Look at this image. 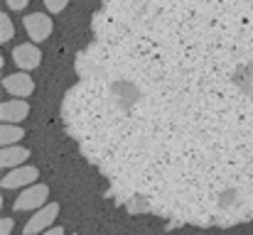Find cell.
<instances>
[{
    "mask_svg": "<svg viewBox=\"0 0 253 235\" xmlns=\"http://www.w3.org/2000/svg\"><path fill=\"white\" fill-rule=\"evenodd\" d=\"M62 123L135 216L253 221V0H103Z\"/></svg>",
    "mask_w": 253,
    "mask_h": 235,
    "instance_id": "cell-1",
    "label": "cell"
},
{
    "mask_svg": "<svg viewBox=\"0 0 253 235\" xmlns=\"http://www.w3.org/2000/svg\"><path fill=\"white\" fill-rule=\"evenodd\" d=\"M47 196H49V186H44V184H35V186L25 189V191L15 199L12 208H15V211H32V208H42V203L47 201Z\"/></svg>",
    "mask_w": 253,
    "mask_h": 235,
    "instance_id": "cell-2",
    "label": "cell"
},
{
    "mask_svg": "<svg viewBox=\"0 0 253 235\" xmlns=\"http://www.w3.org/2000/svg\"><path fill=\"white\" fill-rule=\"evenodd\" d=\"M25 30H27V34H30V39H32V42H44V39L52 34L54 22L49 20V15L32 12V15H27V17H25Z\"/></svg>",
    "mask_w": 253,
    "mask_h": 235,
    "instance_id": "cell-3",
    "label": "cell"
},
{
    "mask_svg": "<svg viewBox=\"0 0 253 235\" xmlns=\"http://www.w3.org/2000/svg\"><path fill=\"white\" fill-rule=\"evenodd\" d=\"M57 213H59V203H47L44 208H40L32 218H30V223L25 226V235H35V233H44L52 223H54V218H57Z\"/></svg>",
    "mask_w": 253,
    "mask_h": 235,
    "instance_id": "cell-4",
    "label": "cell"
},
{
    "mask_svg": "<svg viewBox=\"0 0 253 235\" xmlns=\"http://www.w3.org/2000/svg\"><path fill=\"white\" fill-rule=\"evenodd\" d=\"M12 62L22 69V71H30V69H37L40 62H42V54L35 44H20L12 49Z\"/></svg>",
    "mask_w": 253,
    "mask_h": 235,
    "instance_id": "cell-5",
    "label": "cell"
},
{
    "mask_svg": "<svg viewBox=\"0 0 253 235\" xmlns=\"http://www.w3.org/2000/svg\"><path fill=\"white\" fill-rule=\"evenodd\" d=\"M37 169L35 167H17L12 171H7L2 176V189H20V186H30L37 179Z\"/></svg>",
    "mask_w": 253,
    "mask_h": 235,
    "instance_id": "cell-6",
    "label": "cell"
},
{
    "mask_svg": "<svg viewBox=\"0 0 253 235\" xmlns=\"http://www.w3.org/2000/svg\"><path fill=\"white\" fill-rule=\"evenodd\" d=\"M2 88L10 93V96H17V98H25L35 91V81L27 76L25 71L22 74H10V76L2 78Z\"/></svg>",
    "mask_w": 253,
    "mask_h": 235,
    "instance_id": "cell-7",
    "label": "cell"
},
{
    "mask_svg": "<svg viewBox=\"0 0 253 235\" xmlns=\"http://www.w3.org/2000/svg\"><path fill=\"white\" fill-rule=\"evenodd\" d=\"M27 113H30V105L25 101H5L0 108V115L5 123H20L27 118Z\"/></svg>",
    "mask_w": 253,
    "mask_h": 235,
    "instance_id": "cell-8",
    "label": "cell"
},
{
    "mask_svg": "<svg viewBox=\"0 0 253 235\" xmlns=\"http://www.w3.org/2000/svg\"><path fill=\"white\" fill-rule=\"evenodd\" d=\"M27 157H30V150H25V147H20V145H5V147H2V155H0V164H2L5 169L20 167Z\"/></svg>",
    "mask_w": 253,
    "mask_h": 235,
    "instance_id": "cell-9",
    "label": "cell"
},
{
    "mask_svg": "<svg viewBox=\"0 0 253 235\" xmlns=\"http://www.w3.org/2000/svg\"><path fill=\"white\" fill-rule=\"evenodd\" d=\"M22 137H25L22 128H17V125H12V123H5L2 130H0V142H2V147H5V145H17Z\"/></svg>",
    "mask_w": 253,
    "mask_h": 235,
    "instance_id": "cell-10",
    "label": "cell"
},
{
    "mask_svg": "<svg viewBox=\"0 0 253 235\" xmlns=\"http://www.w3.org/2000/svg\"><path fill=\"white\" fill-rule=\"evenodd\" d=\"M15 37V25H12V20L7 17V15H0V42L5 44V42H10Z\"/></svg>",
    "mask_w": 253,
    "mask_h": 235,
    "instance_id": "cell-11",
    "label": "cell"
},
{
    "mask_svg": "<svg viewBox=\"0 0 253 235\" xmlns=\"http://www.w3.org/2000/svg\"><path fill=\"white\" fill-rule=\"evenodd\" d=\"M44 5H47L49 12H62L69 5V0H44Z\"/></svg>",
    "mask_w": 253,
    "mask_h": 235,
    "instance_id": "cell-12",
    "label": "cell"
},
{
    "mask_svg": "<svg viewBox=\"0 0 253 235\" xmlns=\"http://www.w3.org/2000/svg\"><path fill=\"white\" fill-rule=\"evenodd\" d=\"M12 228H15L12 218H2V221H0V233H2V235H10V233H12Z\"/></svg>",
    "mask_w": 253,
    "mask_h": 235,
    "instance_id": "cell-13",
    "label": "cell"
},
{
    "mask_svg": "<svg viewBox=\"0 0 253 235\" xmlns=\"http://www.w3.org/2000/svg\"><path fill=\"white\" fill-rule=\"evenodd\" d=\"M5 2H7V7H10V10H25L30 0H5Z\"/></svg>",
    "mask_w": 253,
    "mask_h": 235,
    "instance_id": "cell-14",
    "label": "cell"
},
{
    "mask_svg": "<svg viewBox=\"0 0 253 235\" xmlns=\"http://www.w3.org/2000/svg\"><path fill=\"white\" fill-rule=\"evenodd\" d=\"M44 233H47V235H64V228H52V226H49Z\"/></svg>",
    "mask_w": 253,
    "mask_h": 235,
    "instance_id": "cell-15",
    "label": "cell"
}]
</instances>
